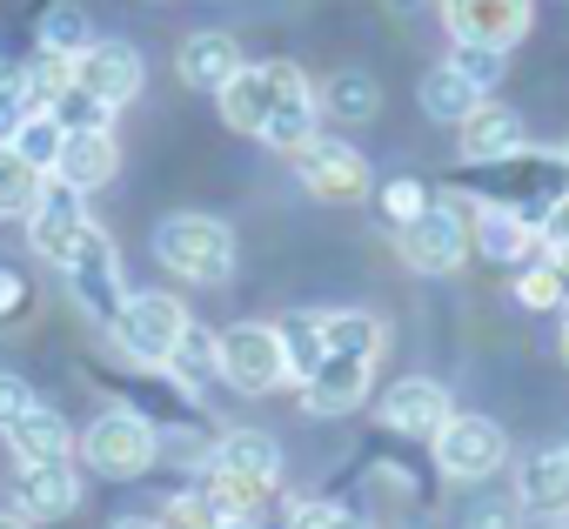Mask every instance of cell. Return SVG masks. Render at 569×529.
Returning a JSON list of instances; mask_svg holds the SVG:
<instances>
[{
  "label": "cell",
  "mask_w": 569,
  "mask_h": 529,
  "mask_svg": "<svg viewBox=\"0 0 569 529\" xmlns=\"http://www.w3.org/2000/svg\"><path fill=\"white\" fill-rule=\"evenodd\" d=\"M154 261L194 289H221L234 276V228L214 214H194V208L161 214L154 221Z\"/></svg>",
  "instance_id": "6da1fadb"
},
{
  "label": "cell",
  "mask_w": 569,
  "mask_h": 529,
  "mask_svg": "<svg viewBox=\"0 0 569 529\" xmlns=\"http://www.w3.org/2000/svg\"><path fill=\"white\" fill-rule=\"evenodd\" d=\"M469 188L476 201H496V208H516V214H542L562 188H569V154H549V148H516L502 161H476L469 168Z\"/></svg>",
  "instance_id": "7a4b0ae2"
},
{
  "label": "cell",
  "mask_w": 569,
  "mask_h": 529,
  "mask_svg": "<svg viewBox=\"0 0 569 529\" xmlns=\"http://www.w3.org/2000/svg\"><path fill=\"white\" fill-rule=\"evenodd\" d=\"M81 462L94 476H108V482H134V476H148L161 462V436H154L148 416H134L128 402H114V409H101L81 429Z\"/></svg>",
  "instance_id": "3957f363"
},
{
  "label": "cell",
  "mask_w": 569,
  "mask_h": 529,
  "mask_svg": "<svg viewBox=\"0 0 569 529\" xmlns=\"http://www.w3.org/2000/svg\"><path fill=\"white\" fill-rule=\"evenodd\" d=\"M188 322H194V316L181 309V296H168V289H128V302H121V316L108 322V336H114V349H121L134 369H161V362L174 356V342H181Z\"/></svg>",
  "instance_id": "277c9868"
},
{
  "label": "cell",
  "mask_w": 569,
  "mask_h": 529,
  "mask_svg": "<svg viewBox=\"0 0 569 529\" xmlns=\"http://www.w3.org/2000/svg\"><path fill=\"white\" fill-rule=\"evenodd\" d=\"M396 248L416 276H456L469 261V194H449V201H429L416 221L396 228Z\"/></svg>",
  "instance_id": "5b68a950"
},
{
  "label": "cell",
  "mask_w": 569,
  "mask_h": 529,
  "mask_svg": "<svg viewBox=\"0 0 569 529\" xmlns=\"http://www.w3.org/2000/svg\"><path fill=\"white\" fill-rule=\"evenodd\" d=\"M61 276H68V289H74V309L81 316H94L101 329L121 316V302H128V276H121V254H114V241H108V228L101 221H88L81 228V241L68 248V261H61Z\"/></svg>",
  "instance_id": "8992f818"
},
{
  "label": "cell",
  "mask_w": 569,
  "mask_h": 529,
  "mask_svg": "<svg viewBox=\"0 0 569 529\" xmlns=\"http://www.w3.org/2000/svg\"><path fill=\"white\" fill-rule=\"evenodd\" d=\"M221 382L241 396H268L289 382V356H281V329L274 322H234L221 329Z\"/></svg>",
  "instance_id": "52a82bcc"
},
{
  "label": "cell",
  "mask_w": 569,
  "mask_h": 529,
  "mask_svg": "<svg viewBox=\"0 0 569 529\" xmlns=\"http://www.w3.org/2000/svg\"><path fill=\"white\" fill-rule=\"evenodd\" d=\"M429 449H436V469H442L449 482H482V476H496V469L509 462V436H502V422H489V416H449V422L429 436Z\"/></svg>",
  "instance_id": "ba28073f"
},
{
  "label": "cell",
  "mask_w": 569,
  "mask_h": 529,
  "mask_svg": "<svg viewBox=\"0 0 569 529\" xmlns=\"http://www.w3.org/2000/svg\"><path fill=\"white\" fill-rule=\"evenodd\" d=\"M289 161H296V174H302V188H309L316 201H362V194H369V161H362L349 141H336V134H316V141L296 148Z\"/></svg>",
  "instance_id": "9c48e42d"
},
{
  "label": "cell",
  "mask_w": 569,
  "mask_h": 529,
  "mask_svg": "<svg viewBox=\"0 0 569 529\" xmlns=\"http://www.w3.org/2000/svg\"><path fill=\"white\" fill-rule=\"evenodd\" d=\"M8 496H14V509H21L28 522H61V516H74V509H81V476H74V462H68V456L14 462Z\"/></svg>",
  "instance_id": "30bf717a"
},
{
  "label": "cell",
  "mask_w": 569,
  "mask_h": 529,
  "mask_svg": "<svg viewBox=\"0 0 569 529\" xmlns=\"http://www.w3.org/2000/svg\"><path fill=\"white\" fill-rule=\"evenodd\" d=\"M442 21L456 41H482L509 54L536 28V0H442Z\"/></svg>",
  "instance_id": "8fae6325"
},
{
  "label": "cell",
  "mask_w": 569,
  "mask_h": 529,
  "mask_svg": "<svg viewBox=\"0 0 569 529\" xmlns=\"http://www.w3.org/2000/svg\"><path fill=\"white\" fill-rule=\"evenodd\" d=\"M88 221H94V214H88V194L48 174L41 201L28 208V241H34V254H41V261H54V269H61L68 248L81 241V228H88Z\"/></svg>",
  "instance_id": "7c38bea8"
},
{
  "label": "cell",
  "mask_w": 569,
  "mask_h": 529,
  "mask_svg": "<svg viewBox=\"0 0 569 529\" xmlns=\"http://www.w3.org/2000/svg\"><path fill=\"white\" fill-rule=\"evenodd\" d=\"M376 409H382V429H396V436H409V442H429V436L456 416L449 389L429 382V376H402V382H389Z\"/></svg>",
  "instance_id": "4fadbf2b"
},
{
  "label": "cell",
  "mask_w": 569,
  "mask_h": 529,
  "mask_svg": "<svg viewBox=\"0 0 569 529\" xmlns=\"http://www.w3.org/2000/svg\"><path fill=\"white\" fill-rule=\"evenodd\" d=\"M469 248L489 254V261H502V269H522V261L542 254V234H536L529 214L496 208V201H476V208H469Z\"/></svg>",
  "instance_id": "5bb4252c"
},
{
  "label": "cell",
  "mask_w": 569,
  "mask_h": 529,
  "mask_svg": "<svg viewBox=\"0 0 569 529\" xmlns=\"http://www.w3.org/2000/svg\"><path fill=\"white\" fill-rule=\"evenodd\" d=\"M281 74H289V61H261V68H241L214 101H221V121L248 141H261L268 114H274V94H281Z\"/></svg>",
  "instance_id": "9a60e30c"
},
{
  "label": "cell",
  "mask_w": 569,
  "mask_h": 529,
  "mask_svg": "<svg viewBox=\"0 0 569 529\" xmlns=\"http://www.w3.org/2000/svg\"><path fill=\"white\" fill-rule=\"evenodd\" d=\"M141 74H148V68H141V54H134L128 41H94V48L74 61V81H81L94 101H108L114 114L141 94Z\"/></svg>",
  "instance_id": "2e32d148"
},
{
  "label": "cell",
  "mask_w": 569,
  "mask_h": 529,
  "mask_svg": "<svg viewBox=\"0 0 569 529\" xmlns=\"http://www.w3.org/2000/svg\"><path fill=\"white\" fill-rule=\"evenodd\" d=\"M316 114H322V101H316L309 74L289 61V74H281V94H274V114H268V128H261V148H274V154L309 148V141H316Z\"/></svg>",
  "instance_id": "e0dca14e"
},
{
  "label": "cell",
  "mask_w": 569,
  "mask_h": 529,
  "mask_svg": "<svg viewBox=\"0 0 569 529\" xmlns=\"http://www.w3.org/2000/svg\"><path fill=\"white\" fill-rule=\"evenodd\" d=\"M114 168H121L114 128H68L61 161H54V181H68V188H81V194H94V188H108V181H114Z\"/></svg>",
  "instance_id": "ac0fdd59"
},
{
  "label": "cell",
  "mask_w": 569,
  "mask_h": 529,
  "mask_svg": "<svg viewBox=\"0 0 569 529\" xmlns=\"http://www.w3.org/2000/svg\"><path fill=\"white\" fill-rule=\"evenodd\" d=\"M369 376H376V362L322 356V369L302 382V409H309V416H349V409L369 402Z\"/></svg>",
  "instance_id": "d6986e66"
},
{
  "label": "cell",
  "mask_w": 569,
  "mask_h": 529,
  "mask_svg": "<svg viewBox=\"0 0 569 529\" xmlns=\"http://www.w3.org/2000/svg\"><path fill=\"white\" fill-rule=\"evenodd\" d=\"M241 68H248V61H241L234 34H214V28L188 34V41H181V54H174V74H181L194 94H221V88H228Z\"/></svg>",
  "instance_id": "ffe728a7"
},
{
  "label": "cell",
  "mask_w": 569,
  "mask_h": 529,
  "mask_svg": "<svg viewBox=\"0 0 569 529\" xmlns=\"http://www.w3.org/2000/svg\"><path fill=\"white\" fill-rule=\"evenodd\" d=\"M516 148H529V134H522V114L509 108V101H476V114L462 121V161L476 168V161H502V154H516Z\"/></svg>",
  "instance_id": "44dd1931"
},
{
  "label": "cell",
  "mask_w": 569,
  "mask_h": 529,
  "mask_svg": "<svg viewBox=\"0 0 569 529\" xmlns=\"http://www.w3.org/2000/svg\"><path fill=\"white\" fill-rule=\"evenodd\" d=\"M516 502L562 522V516H569V456H562V449H536V456L522 462V476H516Z\"/></svg>",
  "instance_id": "7402d4cb"
},
{
  "label": "cell",
  "mask_w": 569,
  "mask_h": 529,
  "mask_svg": "<svg viewBox=\"0 0 569 529\" xmlns=\"http://www.w3.org/2000/svg\"><path fill=\"white\" fill-rule=\"evenodd\" d=\"M8 449H14V462H48V456H68V449H74V429H68L61 409L34 402V409L8 429Z\"/></svg>",
  "instance_id": "603a6c76"
},
{
  "label": "cell",
  "mask_w": 569,
  "mask_h": 529,
  "mask_svg": "<svg viewBox=\"0 0 569 529\" xmlns=\"http://www.w3.org/2000/svg\"><path fill=\"white\" fill-rule=\"evenodd\" d=\"M322 342H329V356L382 362L389 329H382V316H369V309H329V316H322Z\"/></svg>",
  "instance_id": "cb8c5ba5"
},
{
  "label": "cell",
  "mask_w": 569,
  "mask_h": 529,
  "mask_svg": "<svg viewBox=\"0 0 569 529\" xmlns=\"http://www.w3.org/2000/svg\"><path fill=\"white\" fill-rule=\"evenodd\" d=\"M161 369H168L181 389H194V396H201L208 382H221V336H214V329H201V322H188V329H181V342H174V356H168Z\"/></svg>",
  "instance_id": "d4e9b609"
},
{
  "label": "cell",
  "mask_w": 569,
  "mask_h": 529,
  "mask_svg": "<svg viewBox=\"0 0 569 529\" xmlns=\"http://www.w3.org/2000/svg\"><path fill=\"white\" fill-rule=\"evenodd\" d=\"M34 48H48V54H61V61H81V54L94 48V21L74 8V0H48L41 21H34Z\"/></svg>",
  "instance_id": "484cf974"
},
{
  "label": "cell",
  "mask_w": 569,
  "mask_h": 529,
  "mask_svg": "<svg viewBox=\"0 0 569 529\" xmlns=\"http://www.w3.org/2000/svg\"><path fill=\"white\" fill-rule=\"evenodd\" d=\"M316 101H322V114H329V121L356 128V121H376V108H382V88H376V74H362V68H342V74H329V88H322Z\"/></svg>",
  "instance_id": "4316f807"
},
{
  "label": "cell",
  "mask_w": 569,
  "mask_h": 529,
  "mask_svg": "<svg viewBox=\"0 0 569 529\" xmlns=\"http://www.w3.org/2000/svg\"><path fill=\"white\" fill-rule=\"evenodd\" d=\"M416 101H422V114H429V121H449V128H462V121L476 114L482 88H476V81H462V74L442 61V68H429V74H422V94H416Z\"/></svg>",
  "instance_id": "83f0119b"
},
{
  "label": "cell",
  "mask_w": 569,
  "mask_h": 529,
  "mask_svg": "<svg viewBox=\"0 0 569 529\" xmlns=\"http://www.w3.org/2000/svg\"><path fill=\"white\" fill-rule=\"evenodd\" d=\"M274 329H281V356H289V382L302 389V382L322 369V356H329V342H322V316H316V309H296V316H281Z\"/></svg>",
  "instance_id": "f1b7e54d"
},
{
  "label": "cell",
  "mask_w": 569,
  "mask_h": 529,
  "mask_svg": "<svg viewBox=\"0 0 569 529\" xmlns=\"http://www.w3.org/2000/svg\"><path fill=\"white\" fill-rule=\"evenodd\" d=\"M41 188H48V174L34 161H21L14 141H0V221H28V208L41 201Z\"/></svg>",
  "instance_id": "f546056e"
},
{
  "label": "cell",
  "mask_w": 569,
  "mask_h": 529,
  "mask_svg": "<svg viewBox=\"0 0 569 529\" xmlns=\"http://www.w3.org/2000/svg\"><path fill=\"white\" fill-rule=\"evenodd\" d=\"M516 302H522L529 316H542V309H569V276L556 269V254H549V248L516 269Z\"/></svg>",
  "instance_id": "4dcf8cb0"
},
{
  "label": "cell",
  "mask_w": 569,
  "mask_h": 529,
  "mask_svg": "<svg viewBox=\"0 0 569 529\" xmlns=\"http://www.w3.org/2000/svg\"><path fill=\"white\" fill-rule=\"evenodd\" d=\"M61 141H68V128H61L48 108H34V114L14 128V148H21V161H34L41 174H54V161H61Z\"/></svg>",
  "instance_id": "1f68e13d"
},
{
  "label": "cell",
  "mask_w": 569,
  "mask_h": 529,
  "mask_svg": "<svg viewBox=\"0 0 569 529\" xmlns=\"http://www.w3.org/2000/svg\"><path fill=\"white\" fill-rule=\"evenodd\" d=\"M34 114V94H28V68L0 54V141H14V128Z\"/></svg>",
  "instance_id": "d6a6232c"
},
{
  "label": "cell",
  "mask_w": 569,
  "mask_h": 529,
  "mask_svg": "<svg viewBox=\"0 0 569 529\" xmlns=\"http://www.w3.org/2000/svg\"><path fill=\"white\" fill-rule=\"evenodd\" d=\"M449 68H456L462 81H476V88L489 94V88H496V81L509 74V54H502V48H482V41H456V48H449Z\"/></svg>",
  "instance_id": "836d02e7"
},
{
  "label": "cell",
  "mask_w": 569,
  "mask_h": 529,
  "mask_svg": "<svg viewBox=\"0 0 569 529\" xmlns=\"http://www.w3.org/2000/svg\"><path fill=\"white\" fill-rule=\"evenodd\" d=\"M21 68H28V94H34V108H54V94L74 88V61H61V54H48V48H34V61H21Z\"/></svg>",
  "instance_id": "e575fe53"
},
{
  "label": "cell",
  "mask_w": 569,
  "mask_h": 529,
  "mask_svg": "<svg viewBox=\"0 0 569 529\" xmlns=\"http://www.w3.org/2000/svg\"><path fill=\"white\" fill-rule=\"evenodd\" d=\"M154 522H161V529H214V522H221V509H214V496L194 482V489L168 496V509H161Z\"/></svg>",
  "instance_id": "d590c367"
},
{
  "label": "cell",
  "mask_w": 569,
  "mask_h": 529,
  "mask_svg": "<svg viewBox=\"0 0 569 529\" xmlns=\"http://www.w3.org/2000/svg\"><path fill=\"white\" fill-rule=\"evenodd\" d=\"M48 114H54L61 128H114V108H108V101H94L81 81H74L68 94H54V108H48Z\"/></svg>",
  "instance_id": "8d00e7d4"
},
{
  "label": "cell",
  "mask_w": 569,
  "mask_h": 529,
  "mask_svg": "<svg viewBox=\"0 0 569 529\" xmlns=\"http://www.w3.org/2000/svg\"><path fill=\"white\" fill-rule=\"evenodd\" d=\"M289 529H369V516H356L349 502H329V496H309V502H296V516H289Z\"/></svg>",
  "instance_id": "74e56055"
},
{
  "label": "cell",
  "mask_w": 569,
  "mask_h": 529,
  "mask_svg": "<svg viewBox=\"0 0 569 529\" xmlns=\"http://www.w3.org/2000/svg\"><path fill=\"white\" fill-rule=\"evenodd\" d=\"M429 201H436V194H429V188H422L416 174H396V181H382V214H389L396 228H402V221H416V214H422Z\"/></svg>",
  "instance_id": "f35d334b"
},
{
  "label": "cell",
  "mask_w": 569,
  "mask_h": 529,
  "mask_svg": "<svg viewBox=\"0 0 569 529\" xmlns=\"http://www.w3.org/2000/svg\"><path fill=\"white\" fill-rule=\"evenodd\" d=\"M462 529H522V502L516 496H476Z\"/></svg>",
  "instance_id": "ab89813d"
},
{
  "label": "cell",
  "mask_w": 569,
  "mask_h": 529,
  "mask_svg": "<svg viewBox=\"0 0 569 529\" xmlns=\"http://www.w3.org/2000/svg\"><path fill=\"white\" fill-rule=\"evenodd\" d=\"M34 402H41V396H34L21 376H0V436H8V429H14V422L34 409Z\"/></svg>",
  "instance_id": "60d3db41"
},
{
  "label": "cell",
  "mask_w": 569,
  "mask_h": 529,
  "mask_svg": "<svg viewBox=\"0 0 569 529\" xmlns=\"http://www.w3.org/2000/svg\"><path fill=\"white\" fill-rule=\"evenodd\" d=\"M34 309V289H28V276L21 269H0V322H21Z\"/></svg>",
  "instance_id": "b9f144b4"
},
{
  "label": "cell",
  "mask_w": 569,
  "mask_h": 529,
  "mask_svg": "<svg viewBox=\"0 0 569 529\" xmlns=\"http://www.w3.org/2000/svg\"><path fill=\"white\" fill-rule=\"evenodd\" d=\"M536 234H542V248H569V188L536 214Z\"/></svg>",
  "instance_id": "7bdbcfd3"
},
{
  "label": "cell",
  "mask_w": 569,
  "mask_h": 529,
  "mask_svg": "<svg viewBox=\"0 0 569 529\" xmlns=\"http://www.w3.org/2000/svg\"><path fill=\"white\" fill-rule=\"evenodd\" d=\"M101 529H161V522H154V516H108Z\"/></svg>",
  "instance_id": "ee69618b"
},
{
  "label": "cell",
  "mask_w": 569,
  "mask_h": 529,
  "mask_svg": "<svg viewBox=\"0 0 569 529\" xmlns=\"http://www.w3.org/2000/svg\"><path fill=\"white\" fill-rule=\"evenodd\" d=\"M214 529H261V516H221Z\"/></svg>",
  "instance_id": "f6af8a7d"
},
{
  "label": "cell",
  "mask_w": 569,
  "mask_h": 529,
  "mask_svg": "<svg viewBox=\"0 0 569 529\" xmlns=\"http://www.w3.org/2000/svg\"><path fill=\"white\" fill-rule=\"evenodd\" d=\"M0 529H34V522H28L21 509H0Z\"/></svg>",
  "instance_id": "bcb514c9"
},
{
  "label": "cell",
  "mask_w": 569,
  "mask_h": 529,
  "mask_svg": "<svg viewBox=\"0 0 569 529\" xmlns=\"http://www.w3.org/2000/svg\"><path fill=\"white\" fill-rule=\"evenodd\" d=\"M556 342H562V362H569V309H562V336Z\"/></svg>",
  "instance_id": "7dc6e473"
},
{
  "label": "cell",
  "mask_w": 569,
  "mask_h": 529,
  "mask_svg": "<svg viewBox=\"0 0 569 529\" xmlns=\"http://www.w3.org/2000/svg\"><path fill=\"white\" fill-rule=\"evenodd\" d=\"M549 254H556V269H562V276H569V248H549Z\"/></svg>",
  "instance_id": "c3c4849f"
},
{
  "label": "cell",
  "mask_w": 569,
  "mask_h": 529,
  "mask_svg": "<svg viewBox=\"0 0 569 529\" xmlns=\"http://www.w3.org/2000/svg\"><path fill=\"white\" fill-rule=\"evenodd\" d=\"M396 529H436V522H396Z\"/></svg>",
  "instance_id": "681fc988"
},
{
  "label": "cell",
  "mask_w": 569,
  "mask_h": 529,
  "mask_svg": "<svg viewBox=\"0 0 569 529\" xmlns=\"http://www.w3.org/2000/svg\"><path fill=\"white\" fill-rule=\"evenodd\" d=\"M396 8H416V0H396Z\"/></svg>",
  "instance_id": "f907efd6"
},
{
  "label": "cell",
  "mask_w": 569,
  "mask_h": 529,
  "mask_svg": "<svg viewBox=\"0 0 569 529\" xmlns=\"http://www.w3.org/2000/svg\"><path fill=\"white\" fill-rule=\"evenodd\" d=\"M549 529H569V522H549Z\"/></svg>",
  "instance_id": "816d5d0a"
},
{
  "label": "cell",
  "mask_w": 569,
  "mask_h": 529,
  "mask_svg": "<svg viewBox=\"0 0 569 529\" xmlns=\"http://www.w3.org/2000/svg\"><path fill=\"white\" fill-rule=\"evenodd\" d=\"M562 456H569V442H562Z\"/></svg>",
  "instance_id": "f5cc1de1"
},
{
  "label": "cell",
  "mask_w": 569,
  "mask_h": 529,
  "mask_svg": "<svg viewBox=\"0 0 569 529\" xmlns=\"http://www.w3.org/2000/svg\"><path fill=\"white\" fill-rule=\"evenodd\" d=\"M562 154H569V148H562Z\"/></svg>",
  "instance_id": "db71d44e"
}]
</instances>
